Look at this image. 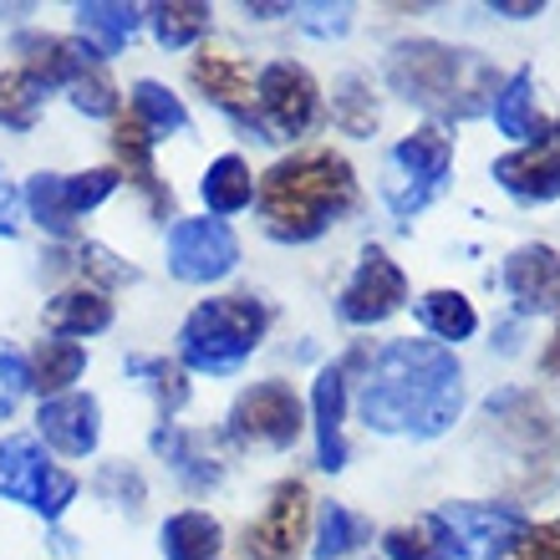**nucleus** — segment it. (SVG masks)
Returning a JSON list of instances; mask_svg holds the SVG:
<instances>
[{
	"label": "nucleus",
	"instance_id": "21",
	"mask_svg": "<svg viewBox=\"0 0 560 560\" xmlns=\"http://www.w3.org/2000/svg\"><path fill=\"white\" fill-rule=\"evenodd\" d=\"M15 51L26 57V67H21V72H31L46 92L67 88L82 67H92V61H97L88 46L72 42V36H21V42H15Z\"/></svg>",
	"mask_w": 560,
	"mask_h": 560
},
{
	"label": "nucleus",
	"instance_id": "32",
	"mask_svg": "<svg viewBox=\"0 0 560 560\" xmlns=\"http://www.w3.org/2000/svg\"><path fill=\"white\" fill-rule=\"evenodd\" d=\"M128 377H143V387L159 402V413H178L189 402V372L168 362V357H128Z\"/></svg>",
	"mask_w": 560,
	"mask_h": 560
},
{
	"label": "nucleus",
	"instance_id": "43",
	"mask_svg": "<svg viewBox=\"0 0 560 560\" xmlns=\"http://www.w3.org/2000/svg\"><path fill=\"white\" fill-rule=\"evenodd\" d=\"M250 15H260V21H276V15H291V5H245Z\"/></svg>",
	"mask_w": 560,
	"mask_h": 560
},
{
	"label": "nucleus",
	"instance_id": "39",
	"mask_svg": "<svg viewBox=\"0 0 560 560\" xmlns=\"http://www.w3.org/2000/svg\"><path fill=\"white\" fill-rule=\"evenodd\" d=\"M504 560H560V520L530 525V530L520 535L515 546L504 550Z\"/></svg>",
	"mask_w": 560,
	"mask_h": 560
},
{
	"label": "nucleus",
	"instance_id": "16",
	"mask_svg": "<svg viewBox=\"0 0 560 560\" xmlns=\"http://www.w3.org/2000/svg\"><path fill=\"white\" fill-rule=\"evenodd\" d=\"M311 413H316V464L326 474L347 469V439H341V418H347V362H331V368L316 372Z\"/></svg>",
	"mask_w": 560,
	"mask_h": 560
},
{
	"label": "nucleus",
	"instance_id": "11",
	"mask_svg": "<svg viewBox=\"0 0 560 560\" xmlns=\"http://www.w3.org/2000/svg\"><path fill=\"white\" fill-rule=\"evenodd\" d=\"M240 266V240L224 220H178L168 230V270L189 285L224 280Z\"/></svg>",
	"mask_w": 560,
	"mask_h": 560
},
{
	"label": "nucleus",
	"instance_id": "35",
	"mask_svg": "<svg viewBox=\"0 0 560 560\" xmlns=\"http://www.w3.org/2000/svg\"><path fill=\"white\" fill-rule=\"evenodd\" d=\"M331 118H337L352 138H368L372 128H377V103H372V88L362 82V77H341V82H337Z\"/></svg>",
	"mask_w": 560,
	"mask_h": 560
},
{
	"label": "nucleus",
	"instance_id": "41",
	"mask_svg": "<svg viewBox=\"0 0 560 560\" xmlns=\"http://www.w3.org/2000/svg\"><path fill=\"white\" fill-rule=\"evenodd\" d=\"M15 205H21V194H15L11 174L0 163V235H15Z\"/></svg>",
	"mask_w": 560,
	"mask_h": 560
},
{
	"label": "nucleus",
	"instance_id": "40",
	"mask_svg": "<svg viewBox=\"0 0 560 560\" xmlns=\"http://www.w3.org/2000/svg\"><path fill=\"white\" fill-rule=\"evenodd\" d=\"M291 15L311 36H347V26H352V5H295Z\"/></svg>",
	"mask_w": 560,
	"mask_h": 560
},
{
	"label": "nucleus",
	"instance_id": "3",
	"mask_svg": "<svg viewBox=\"0 0 560 560\" xmlns=\"http://www.w3.org/2000/svg\"><path fill=\"white\" fill-rule=\"evenodd\" d=\"M387 82L413 107L439 118H474L494 97L500 77L479 51L443 42H398L387 51Z\"/></svg>",
	"mask_w": 560,
	"mask_h": 560
},
{
	"label": "nucleus",
	"instance_id": "29",
	"mask_svg": "<svg viewBox=\"0 0 560 560\" xmlns=\"http://www.w3.org/2000/svg\"><path fill=\"white\" fill-rule=\"evenodd\" d=\"M418 322L439 341H469L479 331V311H474V301L464 291H428L418 301Z\"/></svg>",
	"mask_w": 560,
	"mask_h": 560
},
{
	"label": "nucleus",
	"instance_id": "38",
	"mask_svg": "<svg viewBox=\"0 0 560 560\" xmlns=\"http://www.w3.org/2000/svg\"><path fill=\"white\" fill-rule=\"evenodd\" d=\"M82 276H92V280H103V285H133L138 280V270L128 266V260H118V255L107 250V245H97V240H88L82 245Z\"/></svg>",
	"mask_w": 560,
	"mask_h": 560
},
{
	"label": "nucleus",
	"instance_id": "5",
	"mask_svg": "<svg viewBox=\"0 0 560 560\" xmlns=\"http://www.w3.org/2000/svg\"><path fill=\"white\" fill-rule=\"evenodd\" d=\"M448 168H454V138L443 133L439 122H428V128H413L408 138H398L383 163L387 209L402 214V220L418 214V209H428L443 194V184H448Z\"/></svg>",
	"mask_w": 560,
	"mask_h": 560
},
{
	"label": "nucleus",
	"instance_id": "2",
	"mask_svg": "<svg viewBox=\"0 0 560 560\" xmlns=\"http://www.w3.org/2000/svg\"><path fill=\"white\" fill-rule=\"evenodd\" d=\"M255 199H260V214H266L270 235L291 240V245H306V240L326 235L357 205V178H352V163L341 159V153L306 148V153L280 159L260 178Z\"/></svg>",
	"mask_w": 560,
	"mask_h": 560
},
{
	"label": "nucleus",
	"instance_id": "17",
	"mask_svg": "<svg viewBox=\"0 0 560 560\" xmlns=\"http://www.w3.org/2000/svg\"><path fill=\"white\" fill-rule=\"evenodd\" d=\"M504 291L520 301V311H560V255L550 245H520L504 260Z\"/></svg>",
	"mask_w": 560,
	"mask_h": 560
},
{
	"label": "nucleus",
	"instance_id": "1",
	"mask_svg": "<svg viewBox=\"0 0 560 560\" xmlns=\"http://www.w3.org/2000/svg\"><path fill=\"white\" fill-rule=\"evenodd\" d=\"M368 428L398 439H439L464 413V368L439 341H387L357 398Z\"/></svg>",
	"mask_w": 560,
	"mask_h": 560
},
{
	"label": "nucleus",
	"instance_id": "6",
	"mask_svg": "<svg viewBox=\"0 0 560 560\" xmlns=\"http://www.w3.org/2000/svg\"><path fill=\"white\" fill-rule=\"evenodd\" d=\"M316 118H322V92H316L306 67L270 61L266 72L255 77V128H260V143L306 138L316 128Z\"/></svg>",
	"mask_w": 560,
	"mask_h": 560
},
{
	"label": "nucleus",
	"instance_id": "19",
	"mask_svg": "<svg viewBox=\"0 0 560 560\" xmlns=\"http://www.w3.org/2000/svg\"><path fill=\"white\" fill-rule=\"evenodd\" d=\"M46 331H57L61 341L77 337H97L113 326V301H107L97 285H72V291H57L46 301Z\"/></svg>",
	"mask_w": 560,
	"mask_h": 560
},
{
	"label": "nucleus",
	"instance_id": "33",
	"mask_svg": "<svg viewBox=\"0 0 560 560\" xmlns=\"http://www.w3.org/2000/svg\"><path fill=\"white\" fill-rule=\"evenodd\" d=\"M368 520L352 515L347 504H322V520H316V560H341L352 556L357 546H368Z\"/></svg>",
	"mask_w": 560,
	"mask_h": 560
},
{
	"label": "nucleus",
	"instance_id": "18",
	"mask_svg": "<svg viewBox=\"0 0 560 560\" xmlns=\"http://www.w3.org/2000/svg\"><path fill=\"white\" fill-rule=\"evenodd\" d=\"M194 88L205 92L214 107H224L235 122L255 128V82L235 57H209V51L194 57ZM255 133H260V128H255Z\"/></svg>",
	"mask_w": 560,
	"mask_h": 560
},
{
	"label": "nucleus",
	"instance_id": "20",
	"mask_svg": "<svg viewBox=\"0 0 560 560\" xmlns=\"http://www.w3.org/2000/svg\"><path fill=\"white\" fill-rule=\"evenodd\" d=\"M143 26V11L138 5H122V0H88L77 5V31H82V46L92 57H118L122 46L133 42V31Z\"/></svg>",
	"mask_w": 560,
	"mask_h": 560
},
{
	"label": "nucleus",
	"instance_id": "22",
	"mask_svg": "<svg viewBox=\"0 0 560 560\" xmlns=\"http://www.w3.org/2000/svg\"><path fill=\"white\" fill-rule=\"evenodd\" d=\"M153 454L168 458V469H174L189 489H214L224 479V464L209 454V443L199 439V433L174 428V423H163L159 433H153Z\"/></svg>",
	"mask_w": 560,
	"mask_h": 560
},
{
	"label": "nucleus",
	"instance_id": "9",
	"mask_svg": "<svg viewBox=\"0 0 560 560\" xmlns=\"http://www.w3.org/2000/svg\"><path fill=\"white\" fill-rule=\"evenodd\" d=\"M408 301V276L398 270V260L383 245H368L357 255L352 280L337 295V316L347 326H383L387 316H398Z\"/></svg>",
	"mask_w": 560,
	"mask_h": 560
},
{
	"label": "nucleus",
	"instance_id": "7",
	"mask_svg": "<svg viewBox=\"0 0 560 560\" xmlns=\"http://www.w3.org/2000/svg\"><path fill=\"white\" fill-rule=\"evenodd\" d=\"M77 489H82L77 474L57 469L36 439H26V433L0 439V500L26 504L42 520H61V510L77 500Z\"/></svg>",
	"mask_w": 560,
	"mask_h": 560
},
{
	"label": "nucleus",
	"instance_id": "37",
	"mask_svg": "<svg viewBox=\"0 0 560 560\" xmlns=\"http://www.w3.org/2000/svg\"><path fill=\"white\" fill-rule=\"evenodd\" d=\"M31 387V372H26V357L15 352L11 341H0V423L21 408V398H26Z\"/></svg>",
	"mask_w": 560,
	"mask_h": 560
},
{
	"label": "nucleus",
	"instance_id": "4",
	"mask_svg": "<svg viewBox=\"0 0 560 560\" xmlns=\"http://www.w3.org/2000/svg\"><path fill=\"white\" fill-rule=\"evenodd\" d=\"M270 311L255 295H214L184 316L178 326V368L194 372H235L260 347Z\"/></svg>",
	"mask_w": 560,
	"mask_h": 560
},
{
	"label": "nucleus",
	"instance_id": "34",
	"mask_svg": "<svg viewBox=\"0 0 560 560\" xmlns=\"http://www.w3.org/2000/svg\"><path fill=\"white\" fill-rule=\"evenodd\" d=\"M42 97H46V88L31 72H21V67H15V72H0V122H5V128H15V133L31 128L36 113H42Z\"/></svg>",
	"mask_w": 560,
	"mask_h": 560
},
{
	"label": "nucleus",
	"instance_id": "10",
	"mask_svg": "<svg viewBox=\"0 0 560 560\" xmlns=\"http://www.w3.org/2000/svg\"><path fill=\"white\" fill-rule=\"evenodd\" d=\"M439 520H443V530H448V540H454L458 560H504V550L530 530L525 510H515V504L458 500V504H443Z\"/></svg>",
	"mask_w": 560,
	"mask_h": 560
},
{
	"label": "nucleus",
	"instance_id": "13",
	"mask_svg": "<svg viewBox=\"0 0 560 560\" xmlns=\"http://www.w3.org/2000/svg\"><path fill=\"white\" fill-rule=\"evenodd\" d=\"M306 525H311V494L301 479H285L276 485L270 504L260 510L250 530H245V550L255 560H295L306 546Z\"/></svg>",
	"mask_w": 560,
	"mask_h": 560
},
{
	"label": "nucleus",
	"instance_id": "27",
	"mask_svg": "<svg viewBox=\"0 0 560 560\" xmlns=\"http://www.w3.org/2000/svg\"><path fill=\"white\" fill-rule=\"evenodd\" d=\"M494 122H500L504 138H520L525 148H530V138H535V143L546 138L540 113H535V77L525 72V67L504 82V92H494Z\"/></svg>",
	"mask_w": 560,
	"mask_h": 560
},
{
	"label": "nucleus",
	"instance_id": "36",
	"mask_svg": "<svg viewBox=\"0 0 560 560\" xmlns=\"http://www.w3.org/2000/svg\"><path fill=\"white\" fill-rule=\"evenodd\" d=\"M67 97H72V107L88 113V118H113V113H118V88H113V77L103 72V61L82 67V72L67 82Z\"/></svg>",
	"mask_w": 560,
	"mask_h": 560
},
{
	"label": "nucleus",
	"instance_id": "15",
	"mask_svg": "<svg viewBox=\"0 0 560 560\" xmlns=\"http://www.w3.org/2000/svg\"><path fill=\"white\" fill-rule=\"evenodd\" d=\"M494 178L504 194H515L525 205H550L560 199V143H530L494 159Z\"/></svg>",
	"mask_w": 560,
	"mask_h": 560
},
{
	"label": "nucleus",
	"instance_id": "8",
	"mask_svg": "<svg viewBox=\"0 0 560 560\" xmlns=\"http://www.w3.org/2000/svg\"><path fill=\"white\" fill-rule=\"evenodd\" d=\"M118 184H122L118 168H88V174H36L26 184V209H31V220L42 224L46 235L67 240L82 214H92L103 199H113Z\"/></svg>",
	"mask_w": 560,
	"mask_h": 560
},
{
	"label": "nucleus",
	"instance_id": "28",
	"mask_svg": "<svg viewBox=\"0 0 560 560\" xmlns=\"http://www.w3.org/2000/svg\"><path fill=\"white\" fill-rule=\"evenodd\" d=\"M383 550H387V560H458L439 515H418L408 525H393L383 535Z\"/></svg>",
	"mask_w": 560,
	"mask_h": 560
},
{
	"label": "nucleus",
	"instance_id": "30",
	"mask_svg": "<svg viewBox=\"0 0 560 560\" xmlns=\"http://www.w3.org/2000/svg\"><path fill=\"white\" fill-rule=\"evenodd\" d=\"M209 15H214V11H209V5H199V0H168V5H153V11H148V21H153L159 46L184 51V46H194L209 31Z\"/></svg>",
	"mask_w": 560,
	"mask_h": 560
},
{
	"label": "nucleus",
	"instance_id": "14",
	"mask_svg": "<svg viewBox=\"0 0 560 560\" xmlns=\"http://www.w3.org/2000/svg\"><path fill=\"white\" fill-rule=\"evenodd\" d=\"M42 439L67 458H88L103 439V408L88 393H61V398H46L42 413H36Z\"/></svg>",
	"mask_w": 560,
	"mask_h": 560
},
{
	"label": "nucleus",
	"instance_id": "25",
	"mask_svg": "<svg viewBox=\"0 0 560 560\" xmlns=\"http://www.w3.org/2000/svg\"><path fill=\"white\" fill-rule=\"evenodd\" d=\"M26 372H31V387L42 393V402L46 398H61L67 387L88 372V347L82 341H42L36 347V357L26 362Z\"/></svg>",
	"mask_w": 560,
	"mask_h": 560
},
{
	"label": "nucleus",
	"instance_id": "24",
	"mask_svg": "<svg viewBox=\"0 0 560 560\" xmlns=\"http://www.w3.org/2000/svg\"><path fill=\"white\" fill-rule=\"evenodd\" d=\"M220 520L205 515V510H184V515L174 520H163V530H159V550L163 560H214L220 556Z\"/></svg>",
	"mask_w": 560,
	"mask_h": 560
},
{
	"label": "nucleus",
	"instance_id": "12",
	"mask_svg": "<svg viewBox=\"0 0 560 560\" xmlns=\"http://www.w3.org/2000/svg\"><path fill=\"white\" fill-rule=\"evenodd\" d=\"M306 428L301 398L285 383H255L245 387L230 408V433L245 443H266V448H291Z\"/></svg>",
	"mask_w": 560,
	"mask_h": 560
},
{
	"label": "nucleus",
	"instance_id": "23",
	"mask_svg": "<svg viewBox=\"0 0 560 560\" xmlns=\"http://www.w3.org/2000/svg\"><path fill=\"white\" fill-rule=\"evenodd\" d=\"M113 153H118V178L128 174L138 189L153 199V209H168V194H163L159 178H153V133H148L133 113L113 122Z\"/></svg>",
	"mask_w": 560,
	"mask_h": 560
},
{
	"label": "nucleus",
	"instance_id": "42",
	"mask_svg": "<svg viewBox=\"0 0 560 560\" xmlns=\"http://www.w3.org/2000/svg\"><path fill=\"white\" fill-rule=\"evenodd\" d=\"M489 11L494 15H510V21H530V15H540V0H494V5H489Z\"/></svg>",
	"mask_w": 560,
	"mask_h": 560
},
{
	"label": "nucleus",
	"instance_id": "31",
	"mask_svg": "<svg viewBox=\"0 0 560 560\" xmlns=\"http://www.w3.org/2000/svg\"><path fill=\"white\" fill-rule=\"evenodd\" d=\"M133 118L143 122L153 138H168V133H184V128H189V113H184V103H178V97L163 88V82H153V77L133 82Z\"/></svg>",
	"mask_w": 560,
	"mask_h": 560
},
{
	"label": "nucleus",
	"instance_id": "26",
	"mask_svg": "<svg viewBox=\"0 0 560 560\" xmlns=\"http://www.w3.org/2000/svg\"><path fill=\"white\" fill-rule=\"evenodd\" d=\"M199 199L209 205V214H240V209L255 199V174L250 163L240 159V153H224L205 168L199 178Z\"/></svg>",
	"mask_w": 560,
	"mask_h": 560
}]
</instances>
